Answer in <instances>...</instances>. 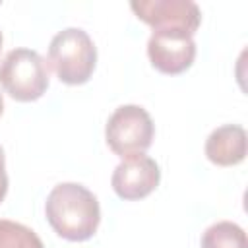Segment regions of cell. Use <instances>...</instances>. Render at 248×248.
<instances>
[{"label":"cell","mask_w":248,"mask_h":248,"mask_svg":"<svg viewBox=\"0 0 248 248\" xmlns=\"http://www.w3.org/2000/svg\"><path fill=\"white\" fill-rule=\"evenodd\" d=\"M8 192V174H6V161H4V149L0 147V202L6 198Z\"/></svg>","instance_id":"obj_11"},{"label":"cell","mask_w":248,"mask_h":248,"mask_svg":"<svg viewBox=\"0 0 248 248\" xmlns=\"http://www.w3.org/2000/svg\"><path fill=\"white\" fill-rule=\"evenodd\" d=\"M161 180V170L155 159L140 153L122 159L112 172V190L122 200H141L149 196Z\"/></svg>","instance_id":"obj_7"},{"label":"cell","mask_w":248,"mask_h":248,"mask_svg":"<svg viewBox=\"0 0 248 248\" xmlns=\"http://www.w3.org/2000/svg\"><path fill=\"white\" fill-rule=\"evenodd\" d=\"M147 54L155 70L176 76L186 72L196 58V43L192 35L176 29L153 31L147 41Z\"/></svg>","instance_id":"obj_6"},{"label":"cell","mask_w":248,"mask_h":248,"mask_svg":"<svg viewBox=\"0 0 248 248\" xmlns=\"http://www.w3.org/2000/svg\"><path fill=\"white\" fill-rule=\"evenodd\" d=\"M0 85L16 101H37L48 87L46 62L31 48H14L0 62Z\"/></svg>","instance_id":"obj_3"},{"label":"cell","mask_w":248,"mask_h":248,"mask_svg":"<svg viewBox=\"0 0 248 248\" xmlns=\"http://www.w3.org/2000/svg\"><path fill=\"white\" fill-rule=\"evenodd\" d=\"M2 110H4V99H2V93H0V114H2Z\"/></svg>","instance_id":"obj_12"},{"label":"cell","mask_w":248,"mask_h":248,"mask_svg":"<svg viewBox=\"0 0 248 248\" xmlns=\"http://www.w3.org/2000/svg\"><path fill=\"white\" fill-rule=\"evenodd\" d=\"M0 50H2V33H0Z\"/></svg>","instance_id":"obj_13"},{"label":"cell","mask_w":248,"mask_h":248,"mask_svg":"<svg viewBox=\"0 0 248 248\" xmlns=\"http://www.w3.org/2000/svg\"><path fill=\"white\" fill-rule=\"evenodd\" d=\"M155 136V126L145 108L138 105L118 107L105 128L108 147L122 159L145 153Z\"/></svg>","instance_id":"obj_4"},{"label":"cell","mask_w":248,"mask_h":248,"mask_svg":"<svg viewBox=\"0 0 248 248\" xmlns=\"http://www.w3.org/2000/svg\"><path fill=\"white\" fill-rule=\"evenodd\" d=\"M45 213L54 232L72 242L91 238L101 221L97 198L76 182L54 186L46 198Z\"/></svg>","instance_id":"obj_1"},{"label":"cell","mask_w":248,"mask_h":248,"mask_svg":"<svg viewBox=\"0 0 248 248\" xmlns=\"http://www.w3.org/2000/svg\"><path fill=\"white\" fill-rule=\"evenodd\" d=\"M132 12L155 31L176 29L194 35L200 27L202 14L198 4L190 0H140L130 4Z\"/></svg>","instance_id":"obj_5"},{"label":"cell","mask_w":248,"mask_h":248,"mask_svg":"<svg viewBox=\"0 0 248 248\" xmlns=\"http://www.w3.org/2000/svg\"><path fill=\"white\" fill-rule=\"evenodd\" d=\"M48 62L60 81L68 85H81L95 70L97 48L83 29L68 27L52 37Z\"/></svg>","instance_id":"obj_2"},{"label":"cell","mask_w":248,"mask_h":248,"mask_svg":"<svg viewBox=\"0 0 248 248\" xmlns=\"http://www.w3.org/2000/svg\"><path fill=\"white\" fill-rule=\"evenodd\" d=\"M202 248H248L246 232L236 223L219 221L205 229L202 236Z\"/></svg>","instance_id":"obj_9"},{"label":"cell","mask_w":248,"mask_h":248,"mask_svg":"<svg viewBox=\"0 0 248 248\" xmlns=\"http://www.w3.org/2000/svg\"><path fill=\"white\" fill-rule=\"evenodd\" d=\"M205 155L213 165L232 167L246 157V132L238 124H225L213 130L205 141Z\"/></svg>","instance_id":"obj_8"},{"label":"cell","mask_w":248,"mask_h":248,"mask_svg":"<svg viewBox=\"0 0 248 248\" xmlns=\"http://www.w3.org/2000/svg\"><path fill=\"white\" fill-rule=\"evenodd\" d=\"M0 248H45L37 232L29 227L0 219Z\"/></svg>","instance_id":"obj_10"}]
</instances>
